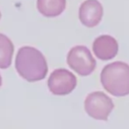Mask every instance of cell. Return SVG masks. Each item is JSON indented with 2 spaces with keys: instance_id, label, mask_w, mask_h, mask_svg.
<instances>
[{
  "instance_id": "52a82bcc",
  "label": "cell",
  "mask_w": 129,
  "mask_h": 129,
  "mask_svg": "<svg viewBox=\"0 0 129 129\" xmlns=\"http://www.w3.org/2000/svg\"><path fill=\"white\" fill-rule=\"evenodd\" d=\"M92 50L98 59L101 60H110L118 54L119 43L112 36L103 34L94 40Z\"/></svg>"
},
{
  "instance_id": "30bf717a",
  "label": "cell",
  "mask_w": 129,
  "mask_h": 129,
  "mask_svg": "<svg viewBox=\"0 0 129 129\" xmlns=\"http://www.w3.org/2000/svg\"><path fill=\"white\" fill-rule=\"evenodd\" d=\"M2 86V78H1V75H0V87Z\"/></svg>"
},
{
  "instance_id": "7a4b0ae2",
  "label": "cell",
  "mask_w": 129,
  "mask_h": 129,
  "mask_svg": "<svg viewBox=\"0 0 129 129\" xmlns=\"http://www.w3.org/2000/svg\"><path fill=\"white\" fill-rule=\"evenodd\" d=\"M103 88L114 97L129 95V65L116 61L106 65L100 73Z\"/></svg>"
},
{
  "instance_id": "9c48e42d",
  "label": "cell",
  "mask_w": 129,
  "mask_h": 129,
  "mask_svg": "<svg viewBox=\"0 0 129 129\" xmlns=\"http://www.w3.org/2000/svg\"><path fill=\"white\" fill-rule=\"evenodd\" d=\"M14 46L5 34L0 33V68L6 69L12 64Z\"/></svg>"
},
{
  "instance_id": "8fae6325",
  "label": "cell",
  "mask_w": 129,
  "mask_h": 129,
  "mask_svg": "<svg viewBox=\"0 0 129 129\" xmlns=\"http://www.w3.org/2000/svg\"><path fill=\"white\" fill-rule=\"evenodd\" d=\"M0 19H1V12H0Z\"/></svg>"
},
{
  "instance_id": "6da1fadb",
  "label": "cell",
  "mask_w": 129,
  "mask_h": 129,
  "mask_svg": "<svg viewBox=\"0 0 129 129\" xmlns=\"http://www.w3.org/2000/svg\"><path fill=\"white\" fill-rule=\"evenodd\" d=\"M15 68L20 77L29 82L43 80L48 71L44 55L30 46L21 47L15 59Z\"/></svg>"
},
{
  "instance_id": "3957f363",
  "label": "cell",
  "mask_w": 129,
  "mask_h": 129,
  "mask_svg": "<svg viewBox=\"0 0 129 129\" xmlns=\"http://www.w3.org/2000/svg\"><path fill=\"white\" fill-rule=\"evenodd\" d=\"M69 66L81 76H88L96 68L95 59L87 47L77 45L69 51L67 56Z\"/></svg>"
},
{
  "instance_id": "8992f818",
  "label": "cell",
  "mask_w": 129,
  "mask_h": 129,
  "mask_svg": "<svg viewBox=\"0 0 129 129\" xmlns=\"http://www.w3.org/2000/svg\"><path fill=\"white\" fill-rule=\"evenodd\" d=\"M104 9L99 0H85L79 8V20L83 26L94 28L100 23Z\"/></svg>"
},
{
  "instance_id": "ba28073f",
  "label": "cell",
  "mask_w": 129,
  "mask_h": 129,
  "mask_svg": "<svg viewBox=\"0 0 129 129\" xmlns=\"http://www.w3.org/2000/svg\"><path fill=\"white\" fill-rule=\"evenodd\" d=\"M66 8V0H37V9L45 17H57Z\"/></svg>"
},
{
  "instance_id": "5b68a950",
  "label": "cell",
  "mask_w": 129,
  "mask_h": 129,
  "mask_svg": "<svg viewBox=\"0 0 129 129\" xmlns=\"http://www.w3.org/2000/svg\"><path fill=\"white\" fill-rule=\"evenodd\" d=\"M77 77L73 72L64 68L56 69L50 74L48 81V89L55 96L70 94L77 87Z\"/></svg>"
},
{
  "instance_id": "277c9868",
  "label": "cell",
  "mask_w": 129,
  "mask_h": 129,
  "mask_svg": "<svg viewBox=\"0 0 129 129\" xmlns=\"http://www.w3.org/2000/svg\"><path fill=\"white\" fill-rule=\"evenodd\" d=\"M114 108V103L106 94L96 91L89 94L84 101V110L92 119L106 121Z\"/></svg>"
}]
</instances>
